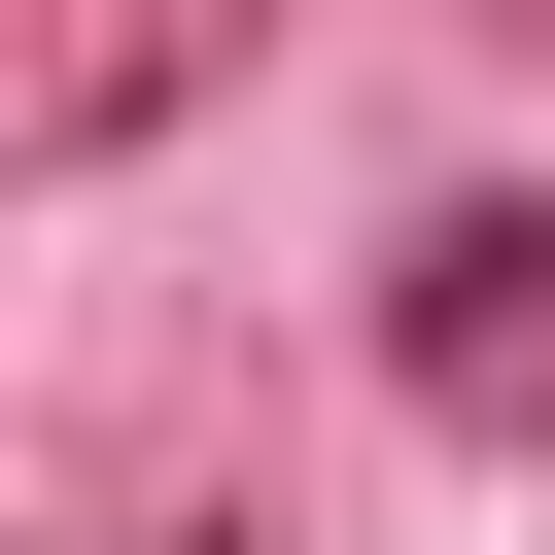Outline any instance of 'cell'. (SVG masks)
Listing matches in <instances>:
<instances>
[{
	"label": "cell",
	"mask_w": 555,
	"mask_h": 555,
	"mask_svg": "<svg viewBox=\"0 0 555 555\" xmlns=\"http://www.w3.org/2000/svg\"><path fill=\"white\" fill-rule=\"evenodd\" d=\"M416 382H451V416H520V382H555V243H520V208H451V243H416Z\"/></svg>",
	"instance_id": "obj_2"
},
{
	"label": "cell",
	"mask_w": 555,
	"mask_h": 555,
	"mask_svg": "<svg viewBox=\"0 0 555 555\" xmlns=\"http://www.w3.org/2000/svg\"><path fill=\"white\" fill-rule=\"evenodd\" d=\"M208 35H243V0H35V35H0V104L104 173V139H173V104H208Z\"/></svg>",
	"instance_id": "obj_1"
}]
</instances>
